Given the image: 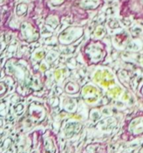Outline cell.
Segmentation results:
<instances>
[{
	"label": "cell",
	"mask_w": 143,
	"mask_h": 153,
	"mask_svg": "<svg viewBox=\"0 0 143 153\" xmlns=\"http://www.w3.org/2000/svg\"><path fill=\"white\" fill-rule=\"evenodd\" d=\"M5 74L16 83V91L23 97H29L40 91L44 84V76L36 70L29 60L24 58H10L4 66Z\"/></svg>",
	"instance_id": "cell-1"
},
{
	"label": "cell",
	"mask_w": 143,
	"mask_h": 153,
	"mask_svg": "<svg viewBox=\"0 0 143 153\" xmlns=\"http://www.w3.org/2000/svg\"><path fill=\"white\" fill-rule=\"evenodd\" d=\"M78 0H45V7L49 12L57 13L59 16H72L74 20H85L88 13L75 7Z\"/></svg>",
	"instance_id": "cell-2"
},
{
	"label": "cell",
	"mask_w": 143,
	"mask_h": 153,
	"mask_svg": "<svg viewBox=\"0 0 143 153\" xmlns=\"http://www.w3.org/2000/svg\"><path fill=\"white\" fill-rule=\"evenodd\" d=\"M83 59L87 66H97L103 63L107 55V47L100 40H89L82 49Z\"/></svg>",
	"instance_id": "cell-3"
},
{
	"label": "cell",
	"mask_w": 143,
	"mask_h": 153,
	"mask_svg": "<svg viewBox=\"0 0 143 153\" xmlns=\"http://www.w3.org/2000/svg\"><path fill=\"white\" fill-rule=\"evenodd\" d=\"M16 33L19 41L28 44L37 42L41 37L38 25L31 17H27L20 23L18 28L16 30Z\"/></svg>",
	"instance_id": "cell-4"
},
{
	"label": "cell",
	"mask_w": 143,
	"mask_h": 153,
	"mask_svg": "<svg viewBox=\"0 0 143 153\" xmlns=\"http://www.w3.org/2000/svg\"><path fill=\"white\" fill-rule=\"evenodd\" d=\"M120 16L124 18L143 20V0H122Z\"/></svg>",
	"instance_id": "cell-5"
},
{
	"label": "cell",
	"mask_w": 143,
	"mask_h": 153,
	"mask_svg": "<svg viewBox=\"0 0 143 153\" xmlns=\"http://www.w3.org/2000/svg\"><path fill=\"white\" fill-rule=\"evenodd\" d=\"M84 34H85L84 26L71 25L64 29L62 32H60L59 34L58 35L57 40L59 44L63 46H68L77 42L84 36Z\"/></svg>",
	"instance_id": "cell-6"
},
{
	"label": "cell",
	"mask_w": 143,
	"mask_h": 153,
	"mask_svg": "<svg viewBox=\"0 0 143 153\" xmlns=\"http://www.w3.org/2000/svg\"><path fill=\"white\" fill-rule=\"evenodd\" d=\"M102 96L101 90L92 84L85 85L81 89V97L87 104L96 103Z\"/></svg>",
	"instance_id": "cell-7"
},
{
	"label": "cell",
	"mask_w": 143,
	"mask_h": 153,
	"mask_svg": "<svg viewBox=\"0 0 143 153\" xmlns=\"http://www.w3.org/2000/svg\"><path fill=\"white\" fill-rule=\"evenodd\" d=\"M94 80L104 88H109L115 83L113 75L108 69H99L94 76Z\"/></svg>",
	"instance_id": "cell-8"
},
{
	"label": "cell",
	"mask_w": 143,
	"mask_h": 153,
	"mask_svg": "<svg viewBox=\"0 0 143 153\" xmlns=\"http://www.w3.org/2000/svg\"><path fill=\"white\" fill-rule=\"evenodd\" d=\"M104 4V0H78L75 7L88 12V11H96L101 8Z\"/></svg>",
	"instance_id": "cell-9"
},
{
	"label": "cell",
	"mask_w": 143,
	"mask_h": 153,
	"mask_svg": "<svg viewBox=\"0 0 143 153\" xmlns=\"http://www.w3.org/2000/svg\"><path fill=\"white\" fill-rule=\"evenodd\" d=\"M129 131L133 135H140L143 133V113L133 117L129 123Z\"/></svg>",
	"instance_id": "cell-10"
},
{
	"label": "cell",
	"mask_w": 143,
	"mask_h": 153,
	"mask_svg": "<svg viewBox=\"0 0 143 153\" xmlns=\"http://www.w3.org/2000/svg\"><path fill=\"white\" fill-rule=\"evenodd\" d=\"M61 18L62 16H59L57 13H53V12H49V14L47 15L46 18H45V24L50 26L52 29H56L60 22H61Z\"/></svg>",
	"instance_id": "cell-11"
},
{
	"label": "cell",
	"mask_w": 143,
	"mask_h": 153,
	"mask_svg": "<svg viewBox=\"0 0 143 153\" xmlns=\"http://www.w3.org/2000/svg\"><path fill=\"white\" fill-rule=\"evenodd\" d=\"M79 90H80L79 85V83H77L75 81H68L67 83H66V85L64 87V91L69 95L78 94L79 92Z\"/></svg>",
	"instance_id": "cell-12"
},
{
	"label": "cell",
	"mask_w": 143,
	"mask_h": 153,
	"mask_svg": "<svg viewBox=\"0 0 143 153\" xmlns=\"http://www.w3.org/2000/svg\"><path fill=\"white\" fill-rule=\"evenodd\" d=\"M29 10V5L26 2L19 3L16 7V16L17 17H24L27 16Z\"/></svg>",
	"instance_id": "cell-13"
},
{
	"label": "cell",
	"mask_w": 143,
	"mask_h": 153,
	"mask_svg": "<svg viewBox=\"0 0 143 153\" xmlns=\"http://www.w3.org/2000/svg\"><path fill=\"white\" fill-rule=\"evenodd\" d=\"M104 33H105V31H104V27H103V26H98V27L96 29L95 35L97 36V37H101V36H103V35L104 34Z\"/></svg>",
	"instance_id": "cell-14"
},
{
	"label": "cell",
	"mask_w": 143,
	"mask_h": 153,
	"mask_svg": "<svg viewBox=\"0 0 143 153\" xmlns=\"http://www.w3.org/2000/svg\"><path fill=\"white\" fill-rule=\"evenodd\" d=\"M0 84H1V96L3 97L5 95V93L7 91V85L3 80L1 81V83H0Z\"/></svg>",
	"instance_id": "cell-15"
},
{
	"label": "cell",
	"mask_w": 143,
	"mask_h": 153,
	"mask_svg": "<svg viewBox=\"0 0 143 153\" xmlns=\"http://www.w3.org/2000/svg\"><path fill=\"white\" fill-rule=\"evenodd\" d=\"M43 56H44V52H39V53H37L36 54V57L38 58V59H42L43 58Z\"/></svg>",
	"instance_id": "cell-16"
},
{
	"label": "cell",
	"mask_w": 143,
	"mask_h": 153,
	"mask_svg": "<svg viewBox=\"0 0 143 153\" xmlns=\"http://www.w3.org/2000/svg\"><path fill=\"white\" fill-rule=\"evenodd\" d=\"M59 75H60V71H59V70H56V71H55V78H56L57 79H59Z\"/></svg>",
	"instance_id": "cell-17"
},
{
	"label": "cell",
	"mask_w": 143,
	"mask_h": 153,
	"mask_svg": "<svg viewBox=\"0 0 143 153\" xmlns=\"http://www.w3.org/2000/svg\"><path fill=\"white\" fill-rule=\"evenodd\" d=\"M139 92H140V95L143 97V85H142V87H141V88H140V91H139Z\"/></svg>",
	"instance_id": "cell-18"
}]
</instances>
